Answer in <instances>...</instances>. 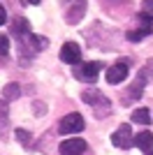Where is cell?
I'll return each instance as SVG.
<instances>
[{
  "instance_id": "obj_8",
  "label": "cell",
  "mask_w": 153,
  "mask_h": 155,
  "mask_svg": "<svg viewBox=\"0 0 153 155\" xmlns=\"http://www.w3.org/2000/svg\"><path fill=\"white\" fill-rule=\"evenodd\" d=\"M88 148V143L83 141V139H79V137H72V139H65L63 143H60V155H81L83 150Z\"/></svg>"
},
{
  "instance_id": "obj_12",
  "label": "cell",
  "mask_w": 153,
  "mask_h": 155,
  "mask_svg": "<svg viewBox=\"0 0 153 155\" xmlns=\"http://www.w3.org/2000/svg\"><path fill=\"white\" fill-rule=\"evenodd\" d=\"M130 120H132V123H137V125H148V123L153 120V118H151V111L141 107V109H134V111H132Z\"/></svg>"
},
{
  "instance_id": "obj_4",
  "label": "cell",
  "mask_w": 153,
  "mask_h": 155,
  "mask_svg": "<svg viewBox=\"0 0 153 155\" xmlns=\"http://www.w3.org/2000/svg\"><path fill=\"white\" fill-rule=\"evenodd\" d=\"M111 143H114L116 148H132L134 146V134H132V130H130V125H121V127L116 130L114 134H111Z\"/></svg>"
},
{
  "instance_id": "obj_21",
  "label": "cell",
  "mask_w": 153,
  "mask_h": 155,
  "mask_svg": "<svg viewBox=\"0 0 153 155\" xmlns=\"http://www.w3.org/2000/svg\"><path fill=\"white\" fill-rule=\"evenodd\" d=\"M148 67H151V70H153V63H151V65H148Z\"/></svg>"
},
{
  "instance_id": "obj_19",
  "label": "cell",
  "mask_w": 153,
  "mask_h": 155,
  "mask_svg": "<svg viewBox=\"0 0 153 155\" xmlns=\"http://www.w3.org/2000/svg\"><path fill=\"white\" fill-rule=\"evenodd\" d=\"M7 23V12H5V7L0 5V26H5Z\"/></svg>"
},
{
  "instance_id": "obj_9",
  "label": "cell",
  "mask_w": 153,
  "mask_h": 155,
  "mask_svg": "<svg viewBox=\"0 0 153 155\" xmlns=\"http://www.w3.org/2000/svg\"><path fill=\"white\" fill-rule=\"evenodd\" d=\"M81 100H83L86 104H90V107H95V109L104 107V109L109 111V100L102 95L100 91H95V88H90V91H83V93H81Z\"/></svg>"
},
{
  "instance_id": "obj_10",
  "label": "cell",
  "mask_w": 153,
  "mask_h": 155,
  "mask_svg": "<svg viewBox=\"0 0 153 155\" xmlns=\"http://www.w3.org/2000/svg\"><path fill=\"white\" fill-rule=\"evenodd\" d=\"M134 146H137L144 155H153V134L148 132V130L134 134Z\"/></svg>"
},
{
  "instance_id": "obj_2",
  "label": "cell",
  "mask_w": 153,
  "mask_h": 155,
  "mask_svg": "<svg viewBox=\"0 0 153 155\" xmlns=\"http://www.w3.org/2000/svg\"><path fill=\"white\" fill-rule=\"evenodd\" d=\"M83 127H86L83 116H81V114H76V111L67 114V116L58 123V132H60V134H76V132H81Z\"/></svg>"
},
{
  "instance_id": "obj_11",
  "label": "cell",
  "mask_w": 153,
  "mask_h": 155,
  "mask_svg": "<svg viewBox=\"0 0 153 155\" xmlns=\"http://www.w3.org/2000/svg\"><path fill=\"white\" fill-rule=\"evenodd\" d=\"M12 35L14 37H28V35H32V30H30V21L28 19H23V16H16L14 19V23H12Z\"/></svg>"
},
{
  "instance_id": "obj_14",
  "label": "cell",
  "mask_w": 153,
  "mask_h": 155,
  "mask_svg": "<svg viewBox=\"0 0 153 155\" xmlns=\"http://www.w3.org/2000/svg\"><path fill=\"white\" fill-rule=\"evenodd\" d=\"M151 32H153V28H137V30H127L125 37L130 39V42H141V39L148 37Z\"/></svg>"
},
{
  "instance_id": "obj_5",
  "label": "cell",
  "mask_w": 153,
  "mask_h": 155,
  "mask_svg": "<svg viewBox=\"0 0 153 155\" xmlns=\"http://www.w3.org/2000/svg\"><path fill=\"white\" fill-rule=\"evenodd\" d=\"M100 70H102V63L100 60H90V63H83L81 67H74V74L81 81H88V84H93L97 79V74H100Z\"/></svg>"
},
{
  "instance_id": "obj_1",
  "label": "cell",
  "mask_w": 153,
  "mask_h": 155,
  "mask_svg": "<svg viewBox=\"0 0 153 155\" xmlns=\"http://www.w3.org/2000/svg\"><path fill=\"white\" fill-rule=\"evenodd\" d=\"M86 0H63V14H65V21L67 23H79L86 14Z\"/></svg>"
},
{
  "instance_id": "obj_20",
  "label": "cell",
  "mask_w": 153,
  "mask_h": 155,
  "mask_svg": "<svg viewBox=\"0 0 153 155\" xmlns=\"http://www.w3.org/2000/svg\"><path fill=\"white\" fill-rule=\"evenodd\" d=\"M28 5H39V0H28Z\"/></svg>"
},
{
  "instance_id": "obj_3",
  "label": "cell",
  "mask_w": 153,
  "mask_h": 155,
  "mask_svg": "<svg viewBox=\"0 0 153 155\" xmlns=\"http://www.w3.org/2000/svg\"><path fill=\"white\" fill-rule=\"evenodd\" d=\"M104 79H107V84H111V86L123 84V81L127 79V60H118V63L109 65Z\"/></svg>"
},
{
  "instance_id": "obj_18",
  "label": "cell",
  "mask_w": 153,
  "mask_h": 155,
  "mask_svg": "<svg viewBox=\"0 0 153 155\" xmlns=\"http://www.w3.org/2000/svg\"><path fill=\"white\" fill-rule=\"evenodd\" d=\"M141 14H146V16L153 19V0H144L141 2Z\"/></svg>"
},
{
  "instance_id": "obj_16",
  "label": "cell",
  "mask_w": 153,
  "mask_h": 155,
  "mask_svg": "<svg viewBox=\"0 0 153 155\" xmlns=\"http://www.w3.org/2000/svg\"><path fill=\"white\" fill-rule=\"evenodd\" d=\"M9 49H12L9 37H7V35H0V56H7V53H9Z\"/></svg>"
},
{
  "instance_id": "obj_17",
  "label": "cell",
  "mask_w": 153,
  "mask_h": 155,
  "mask_svg": "<svg viewBox=\"0 0 153 155\" xmlns=\"http://www.w3.org/2000/svg\"><path fill=\"white\" fill-rule=\"evenodd\" d=\"M5 118H7V104L0 100V132H5Z\"/></svg>"
},
{
  "instance_id": "obj_15",
  "label": "cell",
  "mask_w": 153,
  "mask_h": 155,
  "mask_svg": "<svg viewBox=\"0 0 153 155\" xmlns=\"http://www.w3.org/2000/svg\"><path fill=\"white\" fill-rule=\"evenodd\" d=\"M14 137H16V141H19L21 146H30V143H32V134L28 132V130H23V127L16 130V132H14Z\"/></svg>"
},
{
  "instance_id": "obj_6",
  "label": "cell",
  "mask_w": 153,
  "mask_h": 155,
  "mask_svg": "<svg viewBox=\"0 0 153 155\" xmlns=\"http://www.w3.org/2000/svg\"><path fill=\"white\" fill-rule=\"evenodd\" d=\"M144 86H146V70H141L139 74H137V79L132 81V86H130V88L125 91V95H123V104H132L134 100L141 95Z\"/></svg>"
},
{
  "instance_id": "obj_7",
  "label": "cell",
  "mask_w": 153,
  "mask_h": 155,
  "mask_svg": "<svg viewBox=\"0 0 153 155\" xmlns=\"http://www.w3.org/2000/svg\"><path fill=\"white\" fill-rule=\"evenodd\" d=\"M60 60L67 63V65H76L81 60V49H79V44H76V42H65V44L60 46Z\"/></svg>"
},
{
  "instance_id": "obj_13",
  "label": "cell",
  "mask_w": 153,
  "mask_h": 155,
  "mask_svg": "<svg viewBox=\"0 0 153 155\" xmlns=\"http://www.w3.org/2000/svg\"><path fill=\"white\" fill-rule=\"evenodd\" d=\"M2 97H5V102L21 97V86H19V84H7L5 88H2Z\"/></svg>"
}]
</instances>
